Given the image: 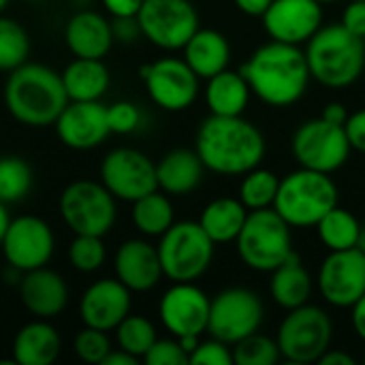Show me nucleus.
Instances as JSON below:
<instances>
[{"instance_id": "obj_1", "label": "nucleus", "mask_w": 365, "mask_h": 365, "mask_svg": "<svg viewBox=\"0 0 365 365\" xmlns=\"http://www.w3.org/2000/svg\"><path fill=\"white\" fill-rule=\"evenodd\" d=\"M195 150L207 171L244 175L261 165L267 143L259 126L242 115H210L197 130Z\"/></svg>"}, {"instance_id": "obj_2", "label": "nucleus", "mask_w": 365, "mask_h": 365, "mask_svg": "<svg viewBox=\"0 0 365 365\" xmlns=\"http://www.w3.org/2000/svg\"><path fill=\"white\" fill-rule=\"evenodd\" d=\"M252 94L269 107H291L312 79L306 51L299 45L272 41L261 45L240 68Z\"/></svg>"}, {"instance_id": "obj_3", "label": "nucleus", "mask_w": 365, "mask_h": 365, "mask_svg": "<svg viewBox=\"0 0 365 365\" xmlns=\"http://www.w3.org/2000/svg\"><path fill=\"white\" fill-rule=\"evenodd\" d=\"M68 105L62 75L45 64L26 62L9 73L4 83V107L24 126L43 128L58 120Z\"/></svg>"}, {"instance_id": "obj_4", "label": "nucleus", "mask_w": 365, "mask_h": 365, "mask_svg": "<svg viewBox=\"0 0 365 365\" xmlns=\"http://www.w3.org/2000/svg\"><path fill=\"white\" fill-rule=\"evenodd\" d=\"M304 51L312 79L325 88H349L365 68V38L349 32L342 24L321 26Z\"/></svg>"}, {"instance_id": "obj_5", "label": "nucleus", "mask_w": 365, "mask_h": 365, "mask_svg": "<svg viewBox=\"0 0 365 365\" xmlns=\"http://www.w3.org/2000/svg\"><path fill=\"white\" fill-rule=\"evenodd\" d=\"M338 205V186L329 173L299 167L280 180L274 210L293 227H317L319 220Z\"/></svg>"}, {"instance_id": "obj_6", "label": "nucleus", "mask_w": 365, "mask_h": 365, "mask_svg": "<svg viewBox=\"0 0 365 365\" xmlns=\"http://www.w3.org/2000/svg\"><path fill=\"white\" fill-rule=\"evenodd\" d=\"M291 229L293 227L274 207L248 212L235 240L242 263L255 272L272 274L295 252Z\"/></svg>"}, {"instance_id": "obj_7", "label": "nucleus", "mask_w": 365, "mask_h": 365, "mask_svg": "<svg viewBox=\"0 0 365 365\" xmlns=\"http://www.w3.org/2000/svg\"><path fill=\"white\" fill-rule=\"evenodd\" d=\"M216 244L203 231L199 222L182 220L173 222L158 244V257L165 278L171 282H195L199 280L214 261Z\"/></svg>"}, {"instance_id": "obj_8", "label": "nucleus", "mask_w": 365, "mask_h": 365, "mask_svg": "<svg viewBox=\"0 0 365 365\" xmlns=\"http://www.w3.org/2000/svg\"><path fill=\"white\" fill-rule=\"evenodd\" d=\"M334 321L321 306L304 304L282 319L276 342L282 359L289 364H319L331 349Z\"/></svg>"}, {"instance_id": "obj_9", "label": "nucleus", "mask_w": 365, "mask_h": 365, "mask_svg": "<svg viewBox=\"0 0 365 365\" xmlns=\"http://www.w3.org/2000/svg\"><path fill=\"white\" fill-rule=\"evenodd\" d=\"M60 216L75 235L105 237L118 216L115 197L103 182L77 180L68 184L60 195Z\"/></svg>"}, {"instance_id": "obj_10", "label": "nucleus", "mask_w": 365, "mask_h": 365, "mask_svg": "<svg viewBox=\"0 0 365 365\" xmlns=\"http://www.w3.org/2000/svg\"><path fill=\"white\" fill-rule=\"evenodd\" d=\"M291 152L299 167L331 175L349 163L353 148L344 126L317 118L304 122L295 130L291 139Z\"/></svg>"}, {"instance_id": "obj_11", "label": "nucleus", "mask_w": 365, "mask_h": 365, "mask_svg": "<svg viewBox=\"0 0 365 365\" xmlns=\"http://www.w3.org/2000/svg\"><path fill=\"white\" fill-rule=\"evenodd\" d=\"M137 19L143 38L167 51L184 49L199 30V13L190 0H143Z\"/></svg>"}, {"instance_id": "obj_12", "label": "nucleus", "mask_w": 365, "mask_h": 365, "mask_svg": "<svg viewBox=\"0 0 365 365\" xmlns=\"http://www.w3.org/2000/svg\"><path fill=\"white\" fill-rule=\"evenodd\" d=\"M265 308L261 297L244 287H231L220 291L210 306L207 331L227 344H235L246 336L261 329Z\"/></svg>"}, {"instance_id": "obj_13", "label": "nucleus", "mask_w": 365, "mask_h": 365, "mask_svg": "<svg viewBox=\"0 0 365 365\" xmlns=\"http://www.w3.org/2000/svg\"><path fill=\"white\" fill-rule=\"evenodd\" d=\"M101 182L120 201H137L158 190L156 163L135 148H115L101 163Z\"/></svg>"}, {"instance_id": "obj_14", "label": "nucleus", "mask_w": 365, "mask_h": 365, "mask_svg": "<svg viewBox=\"0 0 365 365\" xmlns=\"http://www.w3.org/2000/svg\"><path fill=\"white\" fill-rule=\"evenodd\" d=\"M154 105L165 111H184L199 96V77L184 58H160L139 68Z\"/></svg>"}, {"instance_id": "obj_15", "label": "nucleus", "mask_w": 365, "mask_h": 365, "mask_svg": "<svg viewBox=\"0 0 365 365\" xmlns=\"http://www.w3.org/2000/svg\"><path fill=\"white\" fill-rule=\"evenodd\" d=\"M4 261L19 272H30L49 263L56 250L51 227L38 216H17L11 220L2 242Z\"/></svg>"}, {"instance_id": "obj_16", "label": "nucleus", "mask_w": 365, "mask_h": 365, "mask_svg": "<svg viewBox=\"0 0 365 365\" xmlns=\"http://www.w3.org/2000/svg\"><path fill=\"white\" fill-rule=\"evenodd\" d=\"M317 287L334 308H351L365 295V252L361 248L334 250L319 269Z\"/></svg>"}, {"instance_id": "obj_17", "label": "nucleus", "mask_w": 365, "mask_h": 365, "mask_svg": "<svg viewBox=\"0 0 365 365\" xmlns=\"http://www.w3.org/2000/svg\"><path fill=\"white\" fill-rule=\"evenodd\" d=\"M212 299L195 282H173L160 297L158 317L173 338L203 336L210 323Z\"/></svg>"}, {"instance_id": "obj_18", "label": "nucleus", "mask_w": 365, "mask_h": 365, "mask_svg": "<svg viewBox=\"0 0 365 365\" xmlns=\"http://www.w3.org/2000/svg\"><path fill=\"white\" fill-rule=\"evenodd\" d=\"M261 19L272 41L302 47L323 26V4L317 0H274Z\"/></svg>"}, {"instance_id": "obj_19", "label": "nucleus", "mask_w": 365, "mask_h": 365, "mask_svg": "<svg viewBox=\"0 0 365 365\" xmlns=\"http://www.w3.org/2000/svg\"><path fill=\"white\" fill-rule=\"evenodd\" d=\"M53 126L58 139L71 150H94L111 135L107 105L101 101H68Z\"/></svg>"}, {"instance_id": "obj_20", "label": "nucleus", "mask_w": 365, "mask_h": 365, "mask_svg": "<svg viewBox=\"0 0 365 365\" xmlns=\"http://www.w3.org/2000/svg\"><path fill=\"white\" fill-rule=\"evenodd\" d=\"M130 289L118 278H103L92 282L79 299V319L86 327L113 331L130 314Z\"/></svg>"}, {"instance_id": "obj_21", "label": "nucleus", "mask_w": 365, "mask_h": 365, "mask_svg": "<svg viewBox=\"0 0 365 365\" xmlns=\"http://www.w3.org/2000/svg\"><path fill=\"white\" fill-rule=\"evenodd\" d=\"M113 269L115 278L133 293L152 291L165 276L158 246L145 240H126L113 257Z\"/></svg>"}, {"instance_id": "obj_22", "label": "nucleus", "mask_w": 365, "mask_h": 365, "mask_svg": "<svg viewBox=\"0 0 365 365\" xmlns=\"http://www.w3.org/2000/svg\"><path fill=\"white\" fill-rule=\"evenodd\" d=\"M19 299L34 319H56L68 304V287L64 278L47 265L24 272L19 280Z\"/></svg>"}, {"instance_id": "obj_23", "label": "nucleus", "mask_w": 365, "mask_h": 365, "mask_svg": "<svg viewBox=\"0 0 365 365\" xmlns=\"http://www.w3.org/2000/svg\"><path fill=\"white\" fill-rule=\"evenodd\" d=\"M64 41L75 58H98V60H103L109 53L111 45L115 43L111 21L105 15L90 9L75 13L66 21Z\"/></svg>"}, {"instance_id": "obj_24", "label": "nucleus", "mask_w": 365, "mask_h": 365, "mask_svg": "<svg viewBox=\"0 0 365 365\" xmlns=\"http://www.w3.org/2000/svg\"><path fill=\"white\" fill-rule=\"evenodd\" d=\"M203 173H205V165L199 158L197 150L178 148L167 152L156 163L158 190L173 197H184L197 190L199 184L203 182Z\"/></svg>"}, {"instance_id": "obj_25", "label": "nucleus", "mask_w": 365, "mask_h": 365, "mask_svg": "<svg viewBox=\"0 0 365 365\" xmlns=\"http://www.w3.org/2000/svg\"><path fill=\"white\" fill-rule=\"evenodd\" d=\"M184 60L197 73L199 79H210L220 71L229 68L231 45L229 38L212 28H199L184 45Z\"/></svg>"}, {"instance_id": "obj_26", "label": "nucleus", "mask_w": 365, "mask_h": 365, "mask_svg": "<svg viewBox=\"0 0 365 365\" xmlns=\"http://www.w3.org/2000/svg\"><path fill=\"white\" fill-rule=\"evenodd\" d=\"M60 334L47 319L26 323L13 340V361L19 365H51L60 355Z\"/></svg>"}, {"instance_id": "obj_27", "label": "nucleus", "mask_w": 365, "mask_h": 365, "mask_svg": "<svg viewBox=\"0 0 365 365\" xmlns=\"http://www.w3.org/2000/svg\"><path fill=\"white\" fill-rule=\"evenodd\" d=\"M312 291H314L312 276L304 267L297 252H293L280 267H276L272 272L269 295H272L274 304H278L287 312L308 304L312 297Z\"/></svg>"}, {"instance_id": "obj_28", "label": "nucleus", "mask_w": 365, "mask_h": 365, "mask_svg": "<svg viewBox=\"0 0 365 365\" xmlns=\"http://www.w3.org/2000/svg\"><path fill=\"white\" fill-rule=\"evenodd\" d=\"M252 90L240 71L225 68L207 79L205 103L212 115H242L250 103Z\"/></svg>"}, {"instance_id": "obj_29", "label": "nucleus", "mask_w": 365, "mask_h": 365, "mask_svg": "<svg viewBox=\"0 0 365 365\" xmlns=\"http://www.w3.org/2000/svg\"><path fill=\"white\" fill-rule=\"evenodd\" d=\"M60 75L68 101H101L111 81L109 68L98 58H75Z\"/></svg>"}, {"instance_id": "obj_30", "label": "nucleus", "mask_w": 365, "mask_h": 365, "mask_svg": "<svg viewBox=\"0 0 365 365\" xmlns=\"http://www.w3.org/2000/svg\"><path fill=\"white\" fill-rule=\"evenodd\" d=\"M248 218V207L233 197H220L207 203L201 212L199 225L210 235L214 244L235 242L244 222Z\"/></svg>"}, {"instance_id": "obj_31", "label": "nucleus", "mask_w": 365, "mask_h": 365, "mask_svg": "<svg viewBox=\"0 0 365 365\" xmlns=\"http://www.w3.org/2000/svg\"><path fill=\"white\" fill-rule=\"evenodd\" d=\"M175 222L173 205L163 190H154L133 201V225L148 237H160Z\"/></svg>"}, {"instance_id": "obj_32", "label": "nucleus", "mask_w": 365, "mask_h": 365, "mask_svg": "<svg viewBox=\"0 0 365 365\" xmlns=\"http://www.w3.org/2000/svg\"><path fill=\"white\" fill-rule=\"evenodd\" d=\"M361 222L357 220V216L344 207H334L329 210L317 225L319 231V240L323 242V246L334 252V250H349V248H357L359 237H361Z\"/></svg>"}, {"instance_id": "obj_33", "label": "nucleus", "mask_w": 365, "mask_h": 365, "mask_svg": "<svg viewBox=\"0 0 365 365\" xmlns=\"http://www.w3.org/2000/svg\"><path fill=\"white\" fill-rule=\"evenodd\" d=\"M278 188H280V178L272 169L259 165L244 173L237 199L248 207V212L274 207Z\"/></svg>"}, {"instance_id": "obj_34", "label": "nucleus", "mask_w": 365, "mask_h": 365, "mask_svg": "<svg viewBox=\"0 0 365 365\" xmlns=\"http://www.w3.org/2000/svg\"><path fill=\"white\" fill-rule=\"evenodd\" d=\"M30 58V36L26 28L0 15V71L11 73L17 66L26 64Z\"/></svg>"}, {"instance_id": "obj_35", "label": "nucleus", "mask_w": 365, "mask_h": 365, "mask_svg": "<svg viewBox=\"0 0 365 365\" xmlns=\"http://www.w3.org/2000/svg\"><path fill=\"white\" fill-rule=\"evenodd\" d=\"M115 338H118V346L122 351L130 353L133 357H137L141 361H143L145 353L152 349V344L158 340L156 327L152 325V321L145 317H139V314H128L115 327Z\"/></svg>"}, {"instance_id": "obj_36", "label": "nucleus", "mask_w": 365, "mask_h": 365, "mask_svg": "<svg viewBox=\"0 0 365 365\" xmlns=\"http://www.w3.org/2000/svg\"><path fill=\"white\" fill-rule=\"evenodd\" d=\"M32 167L19 156L0 158V201L17 203L32 188Z\"/></svg>"}, {"instance_id": "obj_37", "label": "nucleus", "mask_w": 365, "mask_h": 365, "mask_svg": "<svg viewBox=\"0 0 365 365\" xmlns=\"http://www.w3.org/2000/svg\"><path fill=\"white\" fill-rule=\"evenodd\" d=\"M280 359L282 355H280L278 342L259 331L233 344V364L235 365H276Z\"/></svg>"}, {"instance_id": "obj_38", "label": "nucleus", "mask_w": 365, "mask_h": 365, "mask_svg": "<svg viewBox=\"0 0 365 365\" xmlns=\"http://www.w3.org/2000/svg\"><path fill=\"white\" fill-rule=\"evenodd\" d=\"M105 257L107 250L103 237L98 235H75V240L68 246V261L81 274L98 272L105 263Z\"/></svg>"}, {"instance_id": "obj_39", "label": "nucleus", "mask_w": 365, "mask_h": 365, "mask_svg": "<svg viewBox=\"0 0 365 365\" xmlns=\"http://www.w3.org/2000/svg\"><path fill=\"white\" fill-rule=\"evenodd\" d=\"M73 351L83 364L101 365L111 351V342L107 338V331L83 325V329L75 336Z\"/></svg>"}, {"instance_id": "obj_40", "label": "nucleus", "mask_w": 365, "mask_h": 365, "mask_svg": "<svg viewBox=\"0 0 365 365\" xmlns=\"http://www.w3.org/2000/svg\"><path fill=\"white\" fill-rule=\"evenodd\" d=\"M107 120L111 135H130L141 124V111L130 101H118L113 105H107Z\"/></svg>"}, {"instance_id": "obj_41", "label": "nucleus", "mask_w": 365, "mask_h": 365, "mask_svg": "<svg viewBox=\"0 0 365 365\" xmlns=\"http://www.w3.org/2000/svg\"><path fill=\"white\" fill-rule=\"evenodd\" d=\"M143 361L148 365H188L190 357L182 349L178 338H167V340H156L152 349L145 353Z\"/></svg>"}, {"instance_id": "obj_42", "label": "nucleus", "mask_w": 365, "mask_h": 365, "mask_svg": "<svg viewBox=\"0 0 365 365\" xmlns=\"http://www.w3.org/2000/svg\"><path fill=\"white\" fill-rule=\"evenodd\" d=\"M192 365H233V349L231 344L212 338L205 342H199L195 353L190 355Z\"/></svg>"}, {"instance_id": "obj_43", "label": "nucleus", "mask_w": 365, "mask_h": 365, "mask_svg": "<svg viewBox=\"0 0 365 365\" xmlns=\"http://www.w3.org/2000/svg\"><path fill=\"white\" fill-rule=\"evenodd\" d=\"M340 24L349 32L365 38V0H351L342 11Z\"/></svg>"}, {"instance_id": "obj_44", "label": "nucleus", "mask_w": 365, "mask_h": 365, "mask_svg": "<svg viewBox=\"0 0 365 365\" xmlns=\"http://www.w3.org/2000/svg\"><path fill=\"white\" fill-rule=\"evenodd\" d=\"M111 30H113V41L124 43V45H130V43H135L139 36H143L137 17H113Z\"/></svg>"}, {"instance_id": "obj_45", "label": "nucleus", "mask_w": 365, "mask_h": 365, "mask_svg": "<svg viewBox=\"0 0 365 365\" xmlns=\"http://www.w3.org/2000/svg\"><path fill=\"white\" fill-rule=\"evenodd\" d=\"M344 130H346L351 148L365 154V109H359V111L349 115V120L344 124Z\"/></svg>"}, {"instance_id": "obj_46", "label": "nucleus", "mask_w": 365, "mask_h": 365, "mask_svg": "<svg viewBox=\"0 0 365 365\" xmlns=\"http://www.w3.org/2000/svg\"><path fill=\"white\" fill-rule=\"evenodd\" d=\"M143 0H103V6L111 17H137Z\"/></svg>"}, {"instance_id": "obj_47", "label": "nucleus", "mask_w": 365, "mask_h": 365, "mask_svg": "<svg viewBox=\"0 0 365 365\" xmlns=\"http://www.w3.org/2000/svg\"><path fill=\"white\" fill-rule=\"evenodd\" d=\"M349 109L342 105V103H327L325 107H323V113H321V118L323 120H327V122H331V124H338V126H344L346 124V120H349Z\"/></svg>"}, {"instance_id": "obj_48", "label": "nucleus", "mask_w": 365, "mask_h": 365, "mask_svg": "<svg viewBox=\"0 0 365 365\" xmlns=\"http://www.w3.org/2000/svg\"><path fill=\"white\" fill-rule=\"evenodd\" d=\"M351 323L359 340L365 342V295H361L353 306H351Z\"/></svg>"}, {"instance_id": "obj_49", "label": "nucleus", "mask_w": 365, "mask_h": 365, "mask_svg": "<svg viewBox=\"0 0 365 365\" xmlns=\"http://www.w3.org/2000/svg\"><path fill=\"white\" fill-rule=\"evenodd\" d=\"M233 2L246 15H250V17H263V13L269 9V4L274 0H233Z\"/></svg>"}, {"instance_id": "obj_50", "label": "nucleus", "mask_w": 365, "mask_h": 365, "mask_svg": "<svg viewBox=\"0 0 365 365\" xmlns=\"http://www.w3.org/2000/svg\"><path fill=\"white\" fill-rule=\"evenodd\" d=\"M321 365H355V357H351L349 353L340 351V349H329L321 359H319Z\"/></svg>"}, {"instance_id": "obj_51", "label": "nucleus", "mask_w": 365, "mask_h": 365, "mask_svg": "<svg viewBox=\"0 0 365 365\" xmlns=\"http://www.w3.org/2000/svg\"><path fill=\"white\" fill-rule=\"evenodd\" d=\"M139 364V359L137 357H133L130 353H126V351H122V349H118V351H109V355L103 359V364L101 365H137Z\"/></svg>"}, {"instance_id": "obj_52", "label": "nucleus", "mask_w": 365, "mask_h": 365, "mask_svg": "<svg viewBox=\"0 0 365 365\" xmlns=\"http://www.w3.org/2000/svg\"><path fill=\"white\" fill-rule=\"evenodd\" d=\"M180 340V344H182V349L188 353V357L195 353V349L199 346V342H201V336H182V338H178Z\"/></svg>"}, {"instance_id": "obj_53", "label": "nucleus", "mask_w": 365, "mask_h": 365, "mask_svg": "<svg viewBox=\"0 0 365 365\" xmlns=\"http://www.w3.org/2000/svg\"><path fill=\"white\" fill-rule=\"evenodd\" d=\"M9 225H11V216H9L6 203H2V201H0V242H2V237H4V233H6V229H9Z\"/></svg>"}, {"instance_id": "obj_54", "label": "nucleus", "mask_w": 365, "mask_h": 365, "mask_svg": "<svg viewBox=\"0 0 365 365\" xmlns=\"http://www.w3.org/2000/svg\"><path fill=\"white\" fill-rule=\"evenodd\" d=\"M357 248H361L365 252V227L361 229V237H359V244H357Z\"/></svg>"}, {"instance_id": "obj_55", "label": "nucleus", "mask_w": 365, "mask_h": 365, "mask_svg": "<svg viewBox=\"0 0 365 365\" xmlns=\"http://www.w3.org/2000/svg\"><path fill=\"white\" fill-rule=\"evenodd\" d=\"M9 2H11V0H0V13L9 6Z\"/></svg>"}, {"instance_id": "obj_56", "label": "nucleus", "mask_w": 365, "mask_h": 365, "mask_svg": "<svg viewBox=\"0 0 365 365\" xmlns=\"http://www.w3.org/2000/svg\"><path fill=\"white\" fill-rule=\"evenodd\" d=\"M317 2H321V4H329V2H336V0H317Z\"/></svg>"}, {"instance_id": "obj_57", "label": "nucleus", "mask_w": 365, "mask_h": 365, "mask_svg": "<svg viewBox=\"0 0 365 365\" xmlns=\"http://www.w3.org/2000/svg\"><path fill=\"white\" fill-rule=\"evenodd\" d=\"M34 2H41V0H34Z\"/></svg>"}, {"instance_id": "obj_58", "label": "nucleus", "mask_w": 365, "mask_h": 365, "mask_svg": "<svg viewBox=\"0 0 365 365\" xmlns=\"http://www.w3.org/2000/svg\"><path fill=\"white\" fill-rule=\"evenodd\" d=\"M364 359H365V357H364Z\"/></svg>"}]
</instances>
